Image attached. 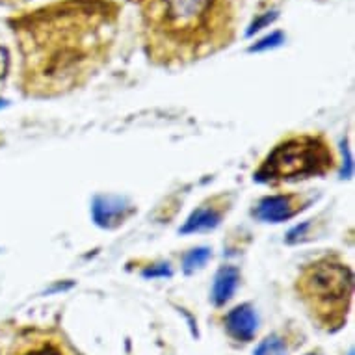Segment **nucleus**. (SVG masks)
Wrapping results in <instances>:
<instances>
[{
  "label": "nucleus",
  "mask_w": 355,
  "mask_h": 355,
  "mask_svg": "<svg viewBox=\"0 0 355 355\" xmlns=\"http://www.w3.org/2000/svg\"><path fill=\"white\" fill-rule=\"evenodd\" d=\"M112 13L97 0H75L49 8L26 28L30 86L40 95L73 89L105 58Z\"/></svg>",
  "instance_id": "nucleus-1"
},
{
  "label": "nucleus",
  "mask_w": 355,
  "mask_h": 355,
  "mask_svg": "<svg viewBox=\"0 0 355 355\" xmlns=\"http://www.w3.org/2000/svg\"><path fill=\"white\" fill-rule=\"evenodd\" d=\"M149 56L160 64H187L229 45L234 32L231 0H144Z\"/></svg>",
  "instance_id": "nucleus-2"
},
{
  "label": "nucleus",
  "mask_w": 355,
  "mask_h": 355,
  "mask_svg": "<svg viewBox=\"0 0 355 355\" xmlns=\"http://www.w3.org/2000/svg\"><path fill=\"white\" fill-rule=\"evenodd\" d=\"M296 291L311 313L327 327H338L354 294V272L337 259H318L303 266L296 279Z\"/></svg>",
  "instance_id": "nucleus-3"
},
{
  "label": "nucleus",
  "mask_w": 355,
  "mask_h": 355,
  "mask_svg": "<svg viewBox=\"0 0 355 355\" xmlns=\"http://www.w3.org/2000/svg\"><path fill=\"white\" fill-rule=\"evenodd\" d=\"M333 166L335 157L331 147L322 136H292L270 151L257 169L255 179L266 184L296 182L329 173Z\"/></svg>",
  "instance_id": "nucleus-4"
},
{
  "label": "nucleus",
  "mask_w": 355,
  "mask_h": 355,
  "mask_svg": "<svg viewBox=\"0 0 355 355\" xmlns=\"http://www.w3.org/2000/svg\"><path fill=\"white\" fill-rule=\"evenodd\" d=\"M302 209L303 201L297 193H279V196H270V198L262 199L253 210V214L262 221L279 223V221L294 218Z\"/></svg>",
  "instance_id": "nucleus-5"
},
{
  "label": "nucleus",
  "mask_w": 355,
  "mask_h": 355,
  "mask_svg": "<svg viewBox=\"0 0 355 355\" xmlns=\"http://www.w3.org/2000/svg\"><path fill=\"white\" fill-rule=\"evenodd\" d=\"M225 329L234 340L240 343H250L257 333V315L250 305H240L234 307L225 316Z\"/></svg>",
  "instance_id": "nucleus-6"
},
{
  "label": "nucleus",
  "mask_w": 355,
  "mask_h": 355,
  "mask_svg": "<svg viewBox=\"0 0 355 355\" xmlns=\"http://www.w3.org/2000/svg\"><path fill=\"white\" fill-rule=\"evenodd\" d=\"M240 274L239 270L233 266H225L218 272L214 279V286H212V302L214 305H225V303L233 297L236 286H239Z\"/></svg>",
  "instance_id": "nucleus-7"
},
{
  "label": "nucleus",
  "mask_w": 355,
  "mask_h": 355,
  "mask_svg": "<svg viewBox=\"0 0 355 355\" xmlns=\"http://www.w3.org/2000/svg\"><path fill=\"white\" fill-rule=\"evenodd\" d=\"M221 220V210L216 207H201L190 216L187 225L181 229V233H196V231H207L214 229Z\"/></svg>",
  "instance_id": "nucleus-8"
},
{
  "label": "nucleus",
  "mask_w": 355,
  "mask_h": 355,
  "mask_svg": "<svg viewBox=\"0 0 355 355\" xmlns=\"http://www.w3.org/2000/svg\"><path fill=\"white\" fill-rule=\"evenodd\" d=\"M286 343L279 335H270L259 344V348L255 349V355H286Z\"/></svg>",
  "instance_id": "nucleus-9"
},
{
  "label": "nucleus",
  "mask_w": 355,
  "mask_h": 355,
  "mask_svg": "<svg viewBox=\"0 0 355 355\" xmlns=\"http://www.w3.org/2000/svg\"><path fill=\"white\" fill-rule=\"evenodd\" d=\"M210 251L207 248H198V250H192L184 257V270H187L188 274L193 272L196 268H201L205 262L209 261Z\"/></svg>",
  "instance_id": "nucleus-10"
},
{
  "label": "nucleus",
  "mask_w": 355,
  "mask_h": 355,
  "mask_svg": "<svg viewBox=\"0 0 355 355\" xmlns=\"http://www.w3.org/2000/svg\"><path fill=\"white\" fill-rule=\"evenodd\" d=\"M8 65H10V56H8L6 49L0 47V82L4 80L8 73Z\"/></svg>",
  "instance_id": "nucleus-11"
},
{
  "label": "nucleus",
  "mask_w": 355,
  "mask_h": 355,
  "mask_svg": "<svg viewBox=\"0 0 355 355\" xmlns=\"http://www.w3.org/2000/svg\"><path fill=\"white\" fill-rule=\"evenodd\" d=\"M309 355H315V354H309Z\"/></svg>",
  "instance_id": "nucleus-12"
},
{
  "label": "nucleus",
  "mask_w": 355,
  "mask_h": 355,
  "mask_svg": "<svg viewBox=\"0 0 355 355\" xmlns=\"http://www.w3.org/2000/svg\"><path fill=\"white\" fill-rule=\"evenodd\" d=\"M349 355H352V354H349Z\"/></svg>",
  "instance_id": "nucleus-13"
}]
</instances>
